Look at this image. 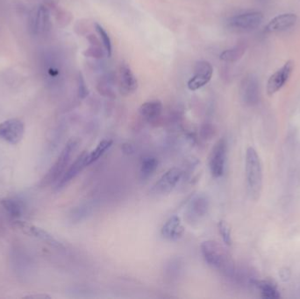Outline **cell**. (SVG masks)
Segmentation results:
<instances>
[{
  "instance_id": "2",
  "label": "cell",
  "mask_w": 300,
  "mask_h": 299,
  "mask_svg": "<svg viewBox=\"0 0 300 299\" xmlns=\"http://www.w3.org/2000/svg\"><path fill=\"white\" fill-rule=\"evenodd\" d=\"M247 189L253 200H258L262 191V166L256 150L249 146L245 158Z\"/></svg>"
},
{
  "instance_id": "19",
  "label": "cell",
  "mask_w": 300,
  "mask_h": 299,
  "mask_svg": "<svg viewBox=\"0 0 300 299\" xmlns=\"http://www.w3.org/2000/svg\"><path fill=\"white\" fill-rule=\"evenodd\" d=\"M254 285L260 290L261 296L265 299H278L281 296L274 283L268 280H256Z\"/></svg>"
},
{
  "instance_id": "27",
  "label": "cell",
  "mask_w": 300,
  "mask_h": 299,
  "mask_svg": "<svg viewBox=\"0 0 300 299\" xmlns=\"http://www.w3.org/2000/svg\"><path fill=\"white\" fill-rule=\"evenodd\" d=\"M26 297H34V298H36V297H49V296H46V295H35V296H26Z\"/></svg>"
},
{
  "instance_id": "18",
  "label": "cell",
  "mask_w": 300,
  "mask_h": 299,
  "mask_svg": "<svg viewBox=\"0 0 300 299\" xmlns=\"http://www.w3.org/2000/svg\"><path fill=\"white\" fill-rule=\"evenodd\" d=\"M140 114L147 122H155L161 117L163 112V104L159 100H151L141 105Z\"/></svg>"
},
{
  "instance_id": "12",
  "label": "cell",
  "mask_w": 300,
  "mask_h": 299,
  "mask_svg": "<svg viewBox=\"0 0 300 299\" xmlns=\"http://www.w3.org/2000/svg\"><path fill=\"white\" fill-rule=\"evenodd\" d=\"M87 156L88 153L86 151H83V153L81 154L77 159L74 161V163L65 170L64 175H62L61 178L58 181L57 185H56L57 190L64 188L69 183H71L74 178H76L85 167L89 166L87 163Z\"/></svg>"
},
{
  "instance_id": "7",
  "label": "cell",
  "mask_w": 300,
  "mask_h": 299,
  "mask_svg": "<svg viewBox=\"0 0 300 299\" xmlns=\"http://www.w3.org/2000/svg\"><path fill=\"white\" fill-rule=\"evenodd\" d=\"M263 20V15L260 12L241 13L230 18L227 25L230 28L239 31H249L257 28Z\"/></svg>"
},
{
  "instance_id": "26",
  "label": "cell",
  "mask_w": 300,
  "mask_h": 299,
  "mask_svg": "<svg viewBox=\"0 0 300 299\" xmlns=\"http://www.w3.org/2000/svg\"><path fill=\"white\" fill-rule=\"evenodd\" d=\"M88 94H89V91L87 88L86 83H85L83 77H82V75L80 74L79 77H78V96L81 99H85Z\"/></svg>"
},
{
  "instance_id": "6",
  "label": "cell",
  "mask_w": 300,
  "mask_h": 299,
  "mask_svg": "<svg viewBox=\"0 0 300 299\" xmlns=\"http://www.w3.org/2000/svg\"><path fill=\"white\" fill-rule=\"evenodd\" d=\"M25 134V123L20 118H10L0 123V139L6 142L17 145Z\"/></svg>"
},
{
  "instance_id": "3",
  "label": "cell",
  "mask_w": 300,
  "mask_h": 299,
  "mask_svg": "<svg viewBox=\"0 0 300 299\" xmlns=\"http://www.w3.org/2000/svg\"><path fill=\"white\" fill-rule=\"evenodd\" d=\"M77 146V142L76 140H71L68 141L64 150H62L61 153L58 156L55 163L47 172L44 177L41 180L40 183L41 187H46L56 181H59V179L61 178L62 175H64V172L67 169L68 165L71 162V157L73 156L74 151L76 150Z\"/></svg>"
},
{
  "instance_id": "11",
  "label": "cell",
  "mask_w": 300,
  "mask_h": 299,
  "mask_svg": "<svg viewBox=\"0 0 300 299\" xmlns=\"http://www.w3.org/2000/svg\"><path fill=\"white\" fill-rule=\"evenodd\" d=\"M293 68V62L288 61L281 69L276 71L272 77L268 78L267 83V93L268 96L274 95L275 93H278L279 89L284 87V84L291 77Z\"/></svg>"
},
{
  "instance_id": "15",
  "label": "cell",
  "mask_w": 300,
  "mask_h": 299,
  "mask_svg": "<svg viewBox=\"0 0 300 299\" xmlns=\"http://www.w3.org/2000/svg\"><path fill=\"white\" fill-rule=\"evenodd\" d=\"M119 86L124 95L134 93L138 88V82L131 69L127 64H122L119 69Z\"/></svg>"
},
{
  "instance_id": "8",
  "label": "cell",
  "mask_w": 300,
  "mask_h": 299,
  "mask_svg": "<svg viewBox=\"0 0 300 299\" xmlns=\"http://www.w3.org/2000/svg\"><path fill=\"white\" fill-rule=\"evenodd\" d=\"M15 224H16L17 227L26 235L40 240V241L45 242L46 244L51 246L53 248H59V249L64 248L61 242L55 239L54 236L47 232L46 230L42 229L36 225H33L31 223L26 222V221L20 220H15Z\"/></svg>"
},
{
  "instance_id": "22",
  "label": "cell",
  "mask_w": 300,
  "mask_h": 299,
  "mask_svg": "<svg viewBox=\"0 0 300 299\" xmlns=\"http://www.w3.org/2000/svg\"><path fill=\"white\" fill-rule=\"evenodd\" d=\"M112 141L111 140H103L99 142L95 150H93L87 156V163L91 165L92 163H95L101 156L106 153V151L112 146Z\"/></svg>"
},
{
  "instance_id": "17",
  "label": "cell",
  "mask_w": 300,
  "mask_h": 299,
  "mask_svg": "<svg viewBox=\"0 0 300 299\" xmlns=\"http://www.w3.org/2000/svg\"><path fill=\"white\" fill-rule=\"evenodd\" d=\"M49 24L48 10L43 6L37 8L30 17V29L35 34L45 32Z\"/></svg>"
},
{
  "instance_id": "25",
  "label": "cell",
  "mask_w": 300,
  "mask_h": 299,
  "mask_svg": "<svg viewBox=\"0 0 300 299\" xmlns=\"http://www.w3.org/2000/svg\"><path fill=\"white\" fill-rule=\"evenodd\" d=\"M218 229L221 234L222 241L227 246L232 245V236H231V228L228 223L225 220H221L218 224Z\"/></svg>"
},
{
  "instance_id": "24",
  "label": "cell",
  "mask_w": 300,
  "mask_h": 299,
  "mask_svg": "<svg viewBox=\"0 0 300 299\" xmlns=\"http://www.w3.org/2000/svg\"><path fill=\"white\" fill-rule=\"evenodd\" d=\"M95 28H96L97 32L99 34V38H100L101 42H102L103 46H104V48L106 49V53L110 56L112 54V41H111L110 36H109L108 34L105 30V28L101 25L98 24V23L95 24Z\"/></svg>"
},
{
  "instance_id": "5",
  "label": "cell",
  "mask_w": 300,
  "mask_h": 299,
  "mask_svg": "<svg viewBox=\"0 0 300 299\" xmlns=\"http://www.w3.org/2000/svg\"><path fill=\"white\" fill-rule=\"evenodd\" d=\"M227 140L221 138L212 148L209 156V169L215 178H219L223 175L227 161Z\"/></svg>"
},
{
  "instance_id": "9",
  "label": "cell",
  "mask_w": 300,
  "mask_h": 299,
  "mask_svg": "<svg viewBox=\"0 0 300 299\" xmlns=\"http://www.w3.org/2000/svg\"><path fill=\"white\" fill-rule=\"evenodd\" d=\"M214 74V69L210 63L206 61H199L194 68V75L189 80L188 89L192 92L201 89L202 87L206 85L212 79Z\"/></svg>"
},
{
  "instance_id": "21",
  "label": "cell",
  "mask_w": 300,
  "mask_h": 299,
  "mask_svg": "<svg viewBox=\"0 0 300 299\" xmlns=\"http://www.w3.org/2000/svg\"><path fill=\"white\" fill-rule=\"evenodd\" d=\"M1 204L9 214L10 216L14 219H19L21 217L24 212V206L21 201L13 197L4 198L1 200Z\"/></svg>"
},
{
  "instance_id": "1",
  "label": "cell",
  "mask_w": 300,
  "mask_h": 299,
  "mask_svg": "<svg viewBox=\"0 0 300 299\" xmlns=\"http://www.w3.org/2000/svg\"><path fill=\"white\" fill-rule=\"evenodd\" d=\"M201 254L208 266L227 277H233L234 262L227 250L215 241H205L201 244Z\"/></svg>"
},
{
  "instance_id": "16",
  "label": "cell",
  "mask_w": 300,
  "mask_h": 299,
  "mask_svg": "<svg viewBox=\"0 0 300 299\" xmlns=\"http://www.w3.org/2000/svg\"><path fill=\"white\" fill-rule=\"evenodd\" d=\"M297 19V15L294 13H283L272 19L265 27V31L268 33L284 31L293 26Z\"/></svg>"
},
{
  "instance_id": "4",
  "label": "cell",
  "mask_w": 300,
  "mask_h": 299,
  "mask_svg": "<svg viewBox=\"0 0 300 299\" xmlns=\"http://www.w3.org/2000/svg\"><path fill=\"white\" fill-rule=\"evenodd\" d=\"M183 170L178 168H171L167 170L158 180H157L152 187L150 188L149 193L152 196H164L169 194L171 191L176 188L183 176Z\"/></svg>"
},
{
  "instance_id": "13",
  "label": "cell",
  "mask_w": 300,
  "mask_h": 299,
  "mask_svg": "<svg viewBox=\"0 0 300 299\" xmlns=\"http://www.w3.org/2000/svg\"><path fill=\"white\" fill-rule=\"evenodd\" d=\"M185 227L181 219L176 215L170 217L161 229V234L164 239L169 242H176L185 234Z\"/></svg>"
},
{
  "instance_id": "14",
  "label": "cell",
  "mask_w": 300,
  "mask_h": 299,
  "mask_svg": "<svg viewBox=\"0 0 300 299\" xmlns=\"http://www.w3.org/2000/svg\"><path fill=\"white\" fill-rule=\"evenodd\" d=\"M241 94L245 104L256 105L259 100V84L256 77L248 76L243 80L241 84Z\"/></svg>"
},
{
  "instance_id": "20",
  "label": "cell",
  "mask_w": 300,
  "mask_h": 299,
  "mask_svg": "<svg viewBox=\"0 0 300 299\" xmlns=\"http://www.w3.org/2000/svg\"><path fill=\"white\" fill-rule=\"evenodd\" d=\"M158 160L152 156L142 157L140 164V176L142 180H147L157 171Z\"/></svg>"
},
{
  "instance_id": "10",
  "label": "cell",
  "mask_w": 300,
  "mask_h": 299,
  "mask_svg": "<svg viewBox=\"0 0 300 299\" xmlns=\"http://www.w3.org/2000/svg\"><path fill=\"white\" fill-rule=\"evenodd\" d=\"M210 203L207 196L198 194L192 198L186 209V220L189 223H198L206 216Z\"/></svg>"
},
{
  "instance_id": "23",
  "label": "cell",
  "mask_w": 300,
  "mask_h": 299,
  "mask_svg": "<svg viewBox=\"0 0 300 299\" xmlns=\"http://www.w3.org/2000/svg\"><path fill=\"white\" fill-rule=\"evenodd\" d=\"M245 48L243 46H236L233 48L227 49L221 53L220 55L221 60L227 63H234L243 57V54H245Z\"/></svg>"
}]
</instances>
